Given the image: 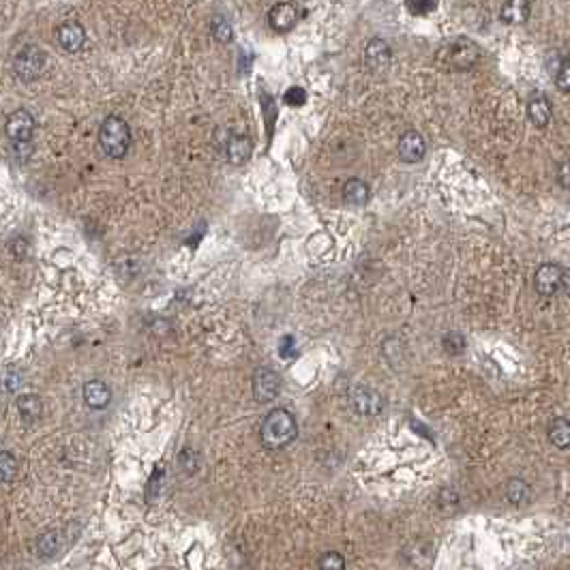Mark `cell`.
<instances>
[{
    "label": "cell",
    "instance_id": "cell-20",
    "mask_svg": "<svg viewBox=\"0 0 570 570\" xmlns=\"http://www.w3.org/2000/svg\"><path fill=\"white\" fill-rule=\"evenodd\" d=\"M530 3H523V0H514V3H506L500 9V18L506 24H523L530 18Z\"/></svg>",
    "mask_w": 570,
    "mask_h": 570
},
{
    "label": "cell",
    "instance_id": "cell-31",
    "mask_svg": "<svg viewBox=\"0 0 570 570\" xmlns=\"http://www.w3.org/2000/svg\"><path fill=\"white\" fill-rule=\"evenodd\" d=\"M178 463H180L182 472H187V474H193V472H195V468H197V461H195V452H193L191 448H185V450L180 452V459H178Z\"/></svg>",
    "mask_w": 570,
    "mask_h": 570
},
{
    "label": "cell",
    "instance_id": "cell-5",
    "mask_svg": "<svg viewBox=\"0 0 570 570\" xmlns=\"http://www.w3.org/2000/svg\"><path fill=\"white\" fill-rule=\"evenodd\" d=\"M5 133L11 140L16 148L20 146H30V140L35 135V118L26 110H16L7 116L5 123Z\"/></svg>",
    "mask_w": 570,
    "mask_h": 570
},
{
    "label": "cell",
    "instance_id": "cell-28",
    "mask_svg": "<svg viewBox=\"0 0 570 570\" xmlns=\"http://www.w3.org/2000/svg\"><path fill=\"white\" fill-rule=\"evenodd\" d=\"M555 84H557V88H559L564 94H570V63H564V65L557 69Z\"/></svg>",
    "mask_w": 570,
    "mask_h": 570
},
{
    "label": "cell",
    "instance_id": "cell-2",
    "mask_svg": "<svg viewBox=\"0 0 570 570\" xmlns=\"http://www.w3.org/2000/svg\"><path fill=\"white\" fill-rule=\"evenodd\" d=\"M478 61H481V47L468 37L450 39L438 49V63L446 69L454 71L472 69Z\"/></svg>",
    "mask_w": 570,
    "mask_h": 570
},
{
    "label": "cell",
    "instance_id": "cell-13",
    "mask_svg": "<svg viewBox=\"0 0 570 570\" xmlns=\"http://www.w3.org/2000/svg\"><path fill=\"white\" fill-rule=\"evenodd\" d=\"M296 20H298V5H294V3L275 5L268 13L271 28L277 32H287L296 24Z\"/></svg>",
    "mask_w": 570,
    "mask_h": 570
},
{
    "label": "cell",
    "instance_id": "cell-29",
    "mask_svg": "<svg viewBox=\"0 0 570 570\" xmlns=\"http://www.w3.org/2000/svg\"><path fill=\"white\" fill-rule=\"evenodd\" d=\"M213 35L219 41H230L232 39V28H230V24L223 18H215L213 20Z\"/></svg>",
    "mask_w": 570,
    "mask_h": 570
},
{
    "label": "cell",
    "instance_id": "cell-24",
    "mask_svg": "<svg viewBox=\"0 0 570 570\" xmlns=\"http://www.w3.org/2000/svg\"><path fill=\"white\" fill-rule=\"evenodd\" d=\"M0 472H3V481L9 485L16 474H18V459L9 452V450H3L0 452Z\"/></svg>",
    "mask_w": 570,
    "mask_h": 570
},
{
    "label": "cell",
    "instance_id": "cell-6",
    "mask_svg": "<svg viewBox=\"0 0 570 570\" xmlns=\"http://www.w3.org/2000/svg\"><path fill=\"white\" fill-rule=\"evenodd\" d=\"M349 405L360 416H378L384 407L382 395L369 386H354L349 390Z\"/></svg>",
    "mask_w": 570,
    "mask_h": 570
},
{
    "label": "cell",
    "instance_id": "cell-11",
    "mask_svg": "<svg viewBox=\"0 0 570 570\" xmlns=\"http://www.w3.org/2000/svg\"><path fill=\"white\" fill-rule=\"evenodd\" d=\"M399 157L405 163H419L423 161L425 152H427V144L425 137L419 131H405L399 140Z\"/></svg>",
    "mask_w": 570,
    "mask_h": 570
},
{
    "label": "cell",
    "instance_id": "cell-22",
    "mask_svg": "<svg viewBox=\"0 0 570 570\" xmlns=\"http://www.w3.org/2000/svg\"><path fill=\"white\" fill-rule=\"evenodd\" d=\"M63 547V538L58 532H45L39 536L37 540V549L43 557H51V555H56Z\"/></svg>",
    "mask_w": 570,
    "mask_h": 570
},
{
    "label": "cell",
    "instance_id": "cell-14",
    "mask_svg": "<svg viewBox=\"0 0 570 570\" xmlns=\"http://www.w3.org/2000/svg\"><path fill=\"white\" fill-rule=\"evenodd\" d=\"M84 401L92 409H103L108 407L112 401V390L106 382L101 380H90L84 384Z\"/></svg>",
    "mask_w": 570,
    "mask_h": 570
},
{
    "label": "cell",
    "instance_id": "cell-19",
    "mask_svg": "<svg viewBox=\"0 0 570 570\" xmlns=\"http://www.w3.org/2000/svg\"><path fill=\"white\" fill-rule=\"evenodd\" d=\"M547 435H549V442L555 448H559V450L568 448L570 446V421L568 419H562V416L559 419H553L549 423Z\"/></svg>",
    "mask_w": 570,
    "mask_h": 570
},
{
    "label": "cell",
    "instance_id": "cell-10",
    "mask_svg": "<svg viewBox=\"0 0 570 570\" xmlns=\"http://www.w3.org/2000/svg\"><path fill=\"white\" fill-rule=\"evenodd\" d=\"M403 559L409 568L423 570L433 562V543L427 538H416L411 540L405 549H403Z\"/></svg>",
    "mask_w": 570,
    "mask_h": 570
},
{
    "label": "cell",
    "instance_id": "cell-30",
    "mask_svg": "<svg viewBox=\"0 0 570 570\" xmlns=\"http://www.w3.org/2000/svg\"><path fill=\"white\" fill-rule=\"evenodd\" d=\"M5 386H7L9 392H16L22 386V373H20L18 367H7V371H5Z\"/></svg>",
    "mask_w": 570,
    "mask_h": 570
},
{
    "label": "cell",
    "instance_id": "cell-9",
    "mask_svg": "<svg viewBox=\"0 0 570 570\" xmlns=\"http://www.w3.org/2000/svg\"><path fill=\"white\" fill-rule=\"evenodd\" d=\"M365 61H367V67L373 71V73H382L390 67V61H392V49L390 45L384 41V39H371L365 47Z\"/></svg>",
    "mask_w": 570,
    "mask_h": 570
},
{
    "label": "cell",
    "instance_id": "cell-18",
    "mask_svg": "<svg viewBox=\"0 0 570 570\" xmlns=\"http://www.w3.org/2000/svg\"><path fill=\"white\" fill-rule=\"evenodd\" d=\"M18 411L24 423H37L43 414V403L37 395H22L18 397Z\"/></svg>",
    "mask_w": 570,
    "mask_h": 570
},
{
    "label": "cell",
    "instance_id": "cell-23",
    "mask_svg": "<svg viewBox=\"0 0 570 570\" xmlns=\"http://www.w3.org/2000/svg\"><path fill=\"white\" fill-rule=\"evenodd\" d=\"M459 506H461V497H459V493L454 489L446 487V489L440 491V495H438V510L442 514L450 516V514H454L459 510Z\"/></svg>",
    "mask_w": 570,
    "mask_h": 570
},
{
    "label": "cell",
    "instance_id": "cell-34",
    "mask_svg": "<svg viewBox=\"0 0 570 570\" xmlns=\"http://www.w3.org/2000/svg\"><path fill=\"white\" fill-rule=\"evenodd\" d=\"M279 354H281L283 358H290V356L294 354V339H292V337H283V341H281V345H279Z\"/></svg>",
    "mask_w": 570,
    "mask_h": 570
},
{
    "label": "cell",
    "instance_id": "cell-3",
    "mask_svg": "<svg viewBox=\"0 0 570 570\" xmlns=\"http://www.w3.org/2000/svg\"><path fill=\"white\" fill-rule=\"evenodd\" d=\"M99 144H101L103 152H106L108 157H112V159L125 157L129 146H131V129H129V125L118 116H108L101 125Z\"/></svg>",
    "mask_w": 570,
    "mask_h": 570
},
{
    "label": "cell",
    "instance_id": "cell-8",
    "mask_svg": "<svg viewBox=\"0 0 570 570\" xmlns=\"http://www.w3.org/2000/svg\"><path fill=\"white\" fill-rule=\"evenodd\" d=\"M564 281H566V273L562 266L557 264H540L536 275H534V285H536V292L543 294V296H553L557 294L562 287H564Z\"/></svg>",
    "mask_w": 570,
    "mask_h": 570
},
{
    "label": "cell",
    "instance_id": "cell-33",
    "mask_svg": "<svg viewBox=\"0 0 570 570\" xmlns=\"http://www.w3.org/2000/svg\"><path fill=\"white\" fill-rule=\"evenodd\" d=\"M407 9L411 11V13H429V11H433L435 9V5L433 3H409L407 5Z\"/></svg>",
    "mask_w": 570,
    "mask_h": 570
},
{
    "label": "cell",
    "instance_id": "cell-26",
    "mask_svg": "<svg viewBox=\"0 0 570 570\" xmlns=\"http://www.w3.org/2000/svg\"><path fill=\"white\" fill-rule=\"evenodd\" d=\"M442 343H444V349H446L448 354H452V356L465 352V337L459 335V333H448V335L444 337Z\"/></svg>",
    "mask_w": 570,
    "mask_h": 570
},
{
    "label": "cell",
    "instance_id": "cell-25",
    "mask_svg": "<svg viewBox=\"0 0 570 570\" xmlns=\"http://www.w3.org/2000/svg\"><path fill=\"white\" fill-rule=\"evenodd\" d=\"M318 570H345V559L337 551H326L318 559Z\"/></svg>",
    "mask_w": 570,
    "mask_h": 570
},
{
    "label": "cell",
    "instance_id": "cell-27",
    "mask_svg": "<svg viewBox=\"0 0 570 570\" xmlns=\"http://www.w3.org/2000/svg\"><path fill=\"white\" fill-rule=\"evenodd\" d=\"M304 101H306V92H304V88H300V86H292V88L285 90V94H283V103H287V106H294V108L304 106Z\"/></svg>",
    "mask_w": 570,
    "mask_h": 570
},
{
    "label": "cell",
    "instance_id": "cell-17",
    "mask_svg": "<svg viewBox=\"0 0 570 570\" xmlns=\"http://www.w3.org/2000/svg\"><path fill=\"white\" fill-rule=\"evenodd\" d=\"M343 199L349 206H365L369 202V187L360 178H349L343 187Z\"/></svg>",
    "mask_w": 570,
    "mask_h": 570
},
{
    "label": "cell",
    "instance_id": "cell-16",
    "mask_svg": "<svg viewBox=\"0 0 570 570\" xmlns=\"http://www.w3.org/2000/svg\"><path fill=\"white\" fill-rule=\"evenodd\" d=\"M251 150H253V146H251V140L247 135H232L228 140V159L234 166L244 163L251 157Z\"/></svg>",
    "mask_w": 570,
    "mask_h": 570
},
{
    "label": "cell",
    "instance_id": "cell-21",
    "mask_svg": "<svg viewBox=\"0 0 570 570\" xmlns=\"http://www.w3.org/2000/svg\"><path fill=\"white\" fill-rule=\"evenodd\" d=\"M506 497L512 506H526L532 497V489L523 478H510L506 483Z\"/></svg>",
    "mask_w": 570,
    "mask_h": 570
},
{
    "label": "cell",
    "instance_id": "cell-4",
    "mask_svg": "<svg viewBox=\"0 0 570 570\" xmlns=\"http://www.w3.org/2000/svg\"><path fill=\"white\" fill-rule=\"evenodd\" d=\"M13 69H16V75L24 82H32L37 80L43 69H45V54L43 49L37 47V45H24L18 54H16V61H13Z\"/></svg>",
    "mask_w": 570,
    "mask_h": 570
},
{
    "label": "cell",
    "instance_id": "cell-1",
    "mask_svg": "<svg viewBox=\"0 0 570 570\" xmlns=\"http://www.w3.org/2000/svg\"><path fill=\"white\" fill-rule=\"evenodd\" d=\"M298 435V425L296 419L283 407H277L266 414V419L262 421L260 427V438L262 444L271 450H281L290 446Z\"/></svg>",
    "mask_w": 570,
    "mask_h": 570
},
{
    "label": "cell",
    "instance_id": "cell-7",
    "mask_svg": "<svg viewBox=\"0 0 570 570\" xmlns=\"http://www.w3.org/2000/svg\"><path fill=\"white\" fill-rule=\"evenodd\" d=\"M281 392V376L275 369L262 367L253 376V395L260 403L275 401Z\"/></svg>",
    "mask_w": 570,
    "mask_h": 570
},
{
    "label": "cell",
    "instance_id": "cell-12",
    "mask_svg": "<svg viewBox=\"0 0 570 570\" xmlns=\"http://www.w3.org/2000/svg\"><path fill=\"white\" fill-rule=\"evenodd\" d=\"M56 37H58V43L67 49V51H78L82 49L84 41H86V30L80 22L75 20H67L58 26L56 30Z\"/></svg>",
    "mask_w": 570,
    "mask_h": 570
},
{
    "label": "cell",
    "instance_id": "cell-32",
    "mask_svg": "<svg viewBox=\"0 0 570 570\" xmlns=\"http://www.w3.org/2000/svg\"><path fill=\"white\" fill-rule=\"evenodd\" d=\"M557 182H559L564 189L570 191V161H566V163L559 166V170H557Z\"/></svg>",
    "mask_w": 570,
    "mask_h": 570
},
{
    "label": "cell",
    "instance_id": "cell-15",
    "mask_svg": "<svg viewBox=\"0 0 570 570\" xmlns=\"http://www.w3.org/2000/svg\"><path fill=\"white\" fill-rule=\"evenodd\" d=\"M551 114H553V110H551V103H549L547 97L538 94V97L530 99V103H528V116H530V120L536 127H547L549 120H551Z\"/></svg>",
    "mask_w": 570,
    "mask_h": 570
}]
</instances>
